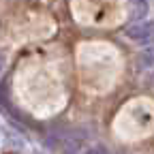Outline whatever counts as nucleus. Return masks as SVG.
<instances>
[{
    "instance_id": "f03ea898",
    "label": "nucleus",
    "mask_w": 154,
    "mask_h": 154,
    "mask_svg": "<svg viewBox=\"0 0 154 154\" xmlns=\"http://www.w3.org/2000/svg\"><path fill=\"white\" fill-rule=\"evenodd\" d=\"M128 2H131V17L141 22L148 13V0H128Z\"/></svg>"
},
{
    "instance_id": "f257e3e1",
    "label": "nucleus",
    "mask_w": 154,
    "mask_h": 154,
    "mask_svg": "<svg viewBox=\"0 0 154 154\" xmlns=\"http://www.w3.org/2000/svg\"><path fill=\"white\" fill-rule=\"evenodd\" d=\"M124 36L137 45H152L154 43V19L135 22L124 30Z\"/></svg>"
},
{
    "instance_id": "7ed1b4c3",
    "label": "nucleus",
    "mask_w": 154,
    "mask_h": 154,
    "mask_svg": "<svg viewBox=\"0 0 154 154\" xmlns=\"http://www.w3.org/2000/svg\"><path fill=\"white\" fill-rule=\"evenodd\" d=\"M137 64H139V69H150V66H154V47H148V49H143V51L137 56Z\"/></svg>"
},
{
    "instance_id": "20e7f679",
    "label": "nucleus",
    "mask_w": 154,
    "mask_h": 154,
    "mask_svg": "<svg viewBox=\"0 0 154 154\" xmlns=\"http://www.w3.org/2000/svg\"><path fill=\"white\" fill-rule=\"evenodd\" d=\"M82 154H109V150L103 148V146H90V148H86Z\"/></svg>"
}]
</instances>
